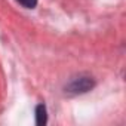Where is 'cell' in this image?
Here are the masks:
<instances>
[{
	"instance_id": "6da1fadb",
	"label": "cell",
	"mask_w": 126,
	"mask_h": 126,
	"mask_svg": "<svg viewBox=\"0 0 126 126\" xmlns=\"http://www.w3.org/2000/svg\"><path fill=\"white\" fill-rule=\"evenodd\" d=\"M94 86V80L92 77H77V79H73L71 83L65 88L67 92H71V94H82V92H88L91 88Z\"/></svg>"
},
{
	"instance_id": "7a4b0ae2",
	"label": "cell",
	"mask_w": 126,
	"mask_h": 126,
	"mask_svg": "<svg viewBox=\"0 0 126 126\" xmlns=\"http://www.w3.org/2000/svg\"><path fill=\"white\" fill-rule=\"evenodd\" d=\"M36 122H37V125L46 123V107L43 104L37 105V108H36Z\"/></svg>"
},
{
	"instance_id": "3957f363",
	"label": "cell",
	"mask_w": 126,
	"mask_h": 126,
	"mask_svg": "<svg viewBox=\"0 0 126 126\" xmlns=\"http://www.w3.org/2000/svg\"><path fill=\"white\" fill-rule=\"evenodd\" d=\"M18 3H21L24 8H27V9H33L36 5H37V0H16Z\"/></svg>"
}]
</instances>
